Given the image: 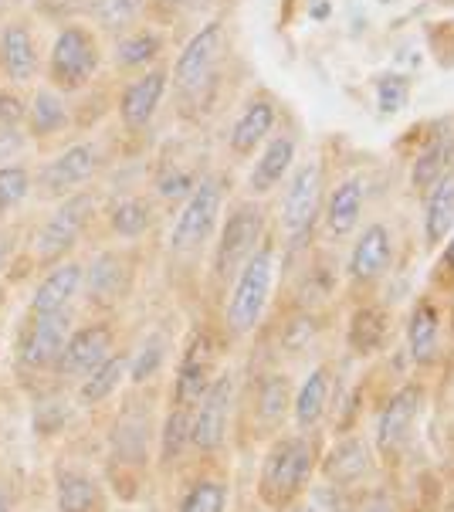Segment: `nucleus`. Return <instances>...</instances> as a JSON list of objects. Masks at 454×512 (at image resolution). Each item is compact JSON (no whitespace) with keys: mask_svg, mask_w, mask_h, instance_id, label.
<instances>
[{"mask_svg":"<svg viewBox=\"0 0 454 512\" xmlns=\"http://www.w3.org/2000/svg\"><path fill=\"white\" fill-rule=\"evenodd\" d=\"M360 512H397V502L390 499L387 492H373V496L363 502Z\"/></svg>","mask_w":454,"mask_h":512,"instance_id":"obj_48","label":"nucleus"},{"mask_svg":"<svg viewBox=\"0 0 454 512\" xmlns=\"http://www.w3.org/2000/svg\"><path fill=\"white\" fill-rule=\"evenodd\" d=\"M407 353L417 367L438 360L441 353V312L431 299H421L407 316Z\"/></svg>","mask_w":454,"mask_h":512,"instance_id":"obj_29","label":"nucleus"},{"mask_svg":"<svg viewBox=\"0 0 454 512\" xmlns=\"http://www.w3.org/2000/svg\"><path fill=\"white\" fill-rule=\"evenodd\" d=\"M302 512H349L346 492L333 489V485H312L302 496Z\"/></svg>","mask_w":454,"mask_h":512,"instance_id":"obj_42","label":"nucleus"},{"mask_svg":"<svg viewBox=\"0 0 454 512\" xmlns=\"http://www.w3.org/2000/svg\"><path fill=\"white\" fill-rule=\"evenodd\" d=\"M221 48H224V24L221 21L204 24V28L183 45L177 65H173V82H177V89L197 92L200 85L207 82V75H211Z\"/></svg>","mask_w":454,"mask_h":512,"instance_id":"obj_19","label":"nucleus"},{"mask_svg":"<svg viewBox=\"0 0 454 512\" xmlns=\"http://www.w3.org/2000/svg\"><path fill=\"white\" fill-rule=\"evenodd\" d=\"M99 68V48L85 28H65L51 45V78L61 89H82Z\"/></svg>","mask_w":454,"mask_h":512,"instance_id":"obj_16","label":"nucleus"},{"mask_svg":"<svg viewBox=\"0 0 454 512\" xmlns=\"http://www.w3.org/2000/svg\"><path fill=\"white\" fill-rule=\"evenodd\" d=\"M373 465H377V455H373L370 441L346 431V435H339L333 445H329V451H322L319 475L326 485L346 492V489H353V485H360L363 479H370Z\"/></svg>","mask_w":454,"mask_h":512,"instance_id":"obj_14","label":"nucleus"},{"mask_svg":"<svg viewBox=\"0 0 454 512\" xmlns=\"http://www.w3.org/2000/svg\"><path fill=\"white\" fill-rule=\"evenodd\" d=\"M234 407H238V377L231 370H221L190 411V451L197 458H217L227 448Z\"/></svg>","mask_w":454,"mask_h":512,"instance_id":"obj_6","label":"nucleus"},{"mask_svg":"<svg viewBox=\"0 0 454 512\" xmlns=\"http://www.w3.org/2000/svg\"><path fill=\"white\" fill-rule=\"evenodd\" d=\"M231 506V485L217 472H197L177 496L173 512H227Z\"/></svg>","mask_w":454,"mask_h":512,"instance_id":"obj_32","label":"nucleus"},{"mask_svg":"<svg viewBox=\"0 0 454 512\" xmlns=\"http://www.w3.org/2000/svg\"><path fill=\"white\" fill-rule=\"evenodd\" d=\"M156 455V411L146 387H133L116 407L106 431V489L119 502L143 496L146 472Z\"/></svg>","mask_w":454,"mask_h":512,"instance_id":"obj_1","label":"nucleus"},{"mask_svg":"<svg viewBox=\"0 0 454 512\" xmlns=\"http://www.w3.org/2000/svg\"><path fill=\"white\" fill-rule=\"evenodd\" d=\"M454 231V167L424 194V238L427 245H441Z\"/></svg>","mask_w":454,"mask_h":512,"instance_id":"obj_31","label":"nucleus"},{"mask_svg":"<svg viewBox=\"0 0 454 512\" xmlns=\"http://www.w3.org/2000/svg\"><path fill=\"white\" fill-rule=\"evenodd\" d=\"M217 360H221V346H217V336L211 329L207 326L190 329L187 340L180 346V353H177V367H173L170 404L194 411L200 397L207 394V387L214 384V377L221 373Z\"/></svg>","mask_w":454,"mask_h":512,"instance_id":"obj_8","label":"nucleus"},{"mask_svg":"<svg viewBox=\"0 0 454 512\" xmlns=\"http://www.w3.org/2000/svg\"><path fill=\"white\" fill-rule=\"evenodd\" d=\"M272 289H275V245L265 241L241 265V272L234 275L231 289H227L224 333L231 340H244V336H251L261 326L268 302H272Z\"/></svg>","mask_w":454,"mask_h":512,"instance_id":"obj_4","label":"nucleus"},{"mask_svg":"<svg viewBox=\"0 0 454 512\" xmlns=\"http://www.w3.org/2000/svg\"><path fill=\"white\" fill-rule=\"evenodd\" d=\"M194 187H197V177L187 170H163L160 180H156V194H160L163 201H187Z\"/></svg>","mask_w":454,"mask_h":512,"instance_id":"obj_43","label":"nucleus"},{"mask_svg":"<svg viewBox=\"0 0 454 512\" xmlns=\"http://www.w3.org/2000/svg\"><path fill=\"white\" fill-rule=\"evenodd\" d=\"M292 380L282 370H261L251 380V418L258 428L278 431L292 414Z\"/></svg>","mask_w":454,"mask_h":512,"instance_id":"obj_22","label":"nucleus"},{"mask_svg":"<svg viewBox=\"0 0 454 512\" xmlns=\"http://www.w3.org/2000/svg\"><path fill=\"white\" fill-rule=\"evenodd\" d=\"M7 255H11V241H7V234L0 231V268L7 265Z\"/></svg>","mask_w":454,"mask_h":512,"instance_id":"obj_50","label":"nucleus"},{"mask_svg":"<svg viewBox=\"0 0 454 512\" xmlns=\"http://www.w3.org/2000/svg\"><path fill=\"white\" fill-rule=\"evenodd\" d=\"M363 204H366V184L363 177H346L339 180L333 187V194H329L326 201V231L333 234V238H346V234H353L360 228V218H363Z\"/></svg>","mask_w":454,"mask_h":512,"instance_id":"obj_28","label":"nucleus"},{"mask_svg":"<svg viewBox=\"0 0 454 512\" xmlns=\"http://www.w3.org/2000/svg\"><path fill=\"white\" fill-rule=\"evenodd\" d=\"M139 7H143V0H92L89 11L102 28L119 31L139 14Z\"/></svg>","mask_w":454,"mask_h":512,"instance_id":"obj_41","label":"nucleus"},{"mask_svg":"<svg viewBox=\"0 0 454 512\" xmlns=\"http://www.w3.org/2000/svg\"><path fill=\"white\" fill-rule=\"evenodd\" d=\"M319 438L316 431H295V435H275L258 465V502L268 512H288L299 506L312 479L319 475Z\"/></svg>","mask_w":454,"mask_h":512,"instance_id":"obj_2","label":"nucleus"},{"mask_svg":"<svg viewBox=\"0 0 454 512\" xmlns=\"http://www.w3.org/2000/svg\"><path fill=\"white\" fill-rule=\"evenodd\" d=\"M265 245V211L258 201H238L224 214L221 231L214 241L211 255V275L217 285L234 282L241 265L248 262L255 251Z\"/></svg>","mask_w":454,"mask_h":512,"instance_id":"obj_5","label":"nucleus"},{"mask_svg":"<svg viewBox=\"0 0 454 512\" xmlns=\"http://www.w3.org/2000/svg\"><path fill=\"white\" fill-rule=\"evenodd\" d=\"M454 167V136H438L427 150L414 160V170H410V184L414 190L427 194L438 180Z\"/></svg>","mask_w":454,"mask_h":512,"instance_id":"obj_37","label":"nucleus"},{"mask_svg":"<svg viewBox=\"0 0 454 512\" xmlns=\"http://www.w3.org/2000/svg\"><path fill=\"white\" fill-rule=\"evenodd\" d=\"M109 228L122 241H139L153 228V204L146 197H119L109 207Z\"/></svg>","mask_w":454,"mask_h":512,"instance_id":"obj_36","label":"nucleus"},{"mask_svg":"<svg viewBox=\"0 0 454 512\" xmlns=\"http://www.w3.org/2000/svg\"><path fill=\"white\" fill-rule=\"evenodd\" d=\"M190 455H194V451H190V411L187 407L167 404L163 418L156 421L153 465L160 468V472H173V468H180Z\"/></svg>","mask_w":454,"mask_h":512,"instance_id":"obj_24","label":"nucleus"},{"mask_svg":"<svg viewBox=\"0 0 454 512\" xmlns=\"http://www.w3.org/2000/svg\"><path fill=\"white\" fill-rule=\"evenodd\" d=\"M295 167V140L292 136H272L265 143V150L258 153L255 167H251V177H248V190L255 197L261 194H272V190L282 184V180L292 173Z\"/></svg>","mask_w":454,"mask_h":512,"instance_id":"obj_27","label":"nucleus"},{"mask_svg":"<svg viewBox=\"0 0 454 512\" xmlns=\"http://www.w3.org/2000/svg\"><path fill=\"white\" fill-rule=\"evenodd\" d=\"M75 326H78V309L48 312V316L24 312L21 326H17V333H14V346H11V360H14L17 377L45 380V387L55 390L58 357H61V350H65V343Z\"/></svg>","mask_w":454,"mask_h":512,"instance_id":"obj_3","label":"nucleus"},{"mask_svg":"<svg viewBox=\"0 0 454 512\" xmlns=\"http://www.w3.org/2000/svg\"><path fill=\"white\" fill-rule=\"evenodd\" d=\"M275 119H278V109L268 95L251 99L231 126V150L238 156H251L261 143H268V136H272V129H275Z\"/></svg>","mask_w":454,"mask_h":512,"instance_id":"obj_26","label":"nucleus"},{"mask_svg":"<svg viewBox=\"0 0 454 512\" xmlns=\"http://www.w3.org/2000/svg\"><path fill=\"white\" fill-rule=\"evenodd\" d=\"M319 211H322V170L316 160H309L292 170L288 187H285L282 231H285L288 245L299 248L309 241V234L319 221Z\"/></svg>","mask_w":454,"mask_h":512,"instance_id":"obj_11","label":"nucleus"},{"mask_svg":"<svg viewBox=\"0 0 454 512\" xmlns=\"http://www.w3.org/2000/svg\"><path fill=\"white\" fill-rule=\"evenodd\" d=\"M170 343L163 333H150L136 350H129V387H150L167 367Z\"/></svg>","mask_w":454,"mask_h":512,"instance_id":"obj_34","label":"nucleus"},{"mask_svg":"<svg viewBox=\"0 0 454 512\" xmlns=\"http://www.w3.org/2000/svg\"><path fill=\"white\" fill-rule=\"evenodd\" d=\"M0 65L14 82H28L34 75V41L24 24H7L0 34Z\"/></svg>","mask_w":454,"mask_h":512,"instance_id":"obj_35","label":"nucleus"},{"mask_svg":"<svg viewBox=\"0 0 454 512\" xmlns=\"http://www.w3.org/2000/svg\"><path fill=\"white\" fill-rule=\"evenodd\" d=\"M424 404V390L417 384H404L397 387L394 394L383 401L377 424H373V455L377 458H397L400 448L407 445L410 431H414V421L421 414Z\"/></svg>","mask_w":454,"mask_h":512,"instance_id":"obj_13","label":"nucleus"},{"mask_svg":"<svg viewBox=\"0 0 454 512\" xmlns=\"http://www.w3.org/2000/svg\"><path fill=\"white\" fill-rule=\"evenodd\" d=\"M387 336H390L387 309H380V306L353 309L349 326H346V346L356 353V357H377L383 346H387Z\"/></svg>","mask_w":454,"mask_h":512,"instance_id":"obj_30","label":"nucleus"},{"mask_svg":"<svg viewBox=\"0 0 454 512\" xmlns=\"http://www.w3.org/2000/svg\"><path fill=\"white\" fill-rule=\"evenodd\" d=\"M390 265H394V234L380 221L366 224L363 234L356 238L353 251H349V265H346L349 282L373 285L390 272Z\"/></svg>","mask_w":454,"mask_h":512,"instance_id":"obj_20","label":"nucleus"},{"mask_svg":"<svg viewBox=\"0 0 454 512\" xmlns=\"http://www.w3.org/2000/svg\"><path fill=\"white\" fill-rule=\"evenodd\" d=\"M78 407L72 397H65V390H48L45 397L31 404V428L41 441H55L65 435V428L72 424Z\"/></svg>","mask_w":454,"mask_h":512,"instance_id":"obj_33","label":"nucleus"},{"mask_svg":"<svg viewBox=\"0 0 454 512\" xmlns=\"http://www.w3.org/2000/svg\"><path fill=\"white\" fill-rule=\"evenodd\" d=\"M95 170H99V150L92 143H75L41 167L38 187L45 190V197H58L61 201V197L75 194V190H85V184L95 177Z\"/></svg>","mask_w":454,"mask_h":512,"instance_id":"obj_18","label":"nucleus"},{"mask_svg":"<svg viewBox=\"0 0 454 512\" xmlns=\"http://www.w3.org/2000/svg\"><path fill=\"white\" fill-rule=\"evenodd\" d=\"M21 150H24L21 129H0V167H7V160H14Z\"/></svg>","mask_w":454,"mask_h":512,"instance_id":"obj_46","label":"nucleus"},{"mask_svg":"<svg viewBox=\"0 0 454 512\" xmlns=\"http://www.w3.org/2000/svg\"><path fill=\"white\" fill-rule=\"evenodd\" d=\"M51 499L55 512H109L106 482L82 465L58 462L51 468Z\"/></svg>","mask_w":454,"mask_h":512,"instance_id":"obj_15","label":"nucleus"},{"mask_svg":"<svg viewBox=\"0 0 454 512\" xmlns=\"http://www.w3.org/2000/svg\"><path fill=\"white\" fill-rule=\"evenodd\" d=\"M4 306H7V292H4V285H0V312H4Z\"/></svg>","mask_w":454,"mask_h":512,"instance_id":"obj_51","label":"nucleus"},{"mask_svg":"<svg viewBox=\"0 0 454 512\" xmlns=\"http://www.w3.org/2000/svg\"><path fill=\"white\" fill-rule=\"evenodd\" d=\"M126 384H129V350L119 346L102 367H95L89 377H82L72 387V401L78 411H99L109 401H116L119 390Z\"/></svg>","mask_w":454,"mask_h":512,"instance_id":"obj_21","label":"nucleus"},{"mask_svg":"<svg viewBox=\"0 0 454 512\" xmlns=\"http://www.w3.org/2000/svg\"><path fill=\"white\" fill-rule=\"evenodd\" d=\"M119 350V333H116V323L109 316H95V319H85L72 329L68 336L65 350L58 357V367H55V384L65 390V387H75L82 377H89L95 367H102L112 353Z\"/></svg>","mask_w":454,"mask_h":512,"instance_id":"obj_10","label":"nucleus"},{"mask_svg":"<svg viewBox=\"0 0 454 512\" xmlns=\"http://www.w3.org/2000/svg\"><path fill=\"white\" fill-rule=\"evenodd\" d=\"M224 211V180L200 177L170 228V255H194L211 241Z\"/></svg>","mask_w":454,"mask_h":512,"instance_id":"obj_9","label":"nucleus"},{"mask_svg":"<svg viewBox=\"0 0 454 512\" xmlns=\"http://www.w3.org/2000/svg\"><path fill=\"white\" fill-rule=\"evenodd\" d=\"M329 404H333V370L322 363V367H312L305 373L299 390L292 394V414L288 418H292L295 431H316L329 414Z\"/></svg>","mask_w":454,"mask_h":512,"instance_id":"obj_23","label":"nucleus"},{"mask_svg":"<svg viewBox=\"0 0 454 512\" xmlns=\"http://www.w3.org/2000/svg\"><path fill=\"white\" fill-rule=\"evenodd\" d=\"M28 116L21 99H14L11 92H0V129H21V119Z\"/></svg>","mask_w":454,"mask_h":512,"instance_id":"obj_45","label":"nucleus"},{"mask_svg":"<svg viewBox=\"0 0 454 512\" xmlns=\"http://www.w3.org/2000/svg\"><path fill=\"white\" fill-rule=\"evenodd\" d=\"M441 262L448 265V272H454V231H451L448 245H444V258H441Z\"/></svg>","mask_w":454,"mask_h":512,"instance_id":"obj_49","label":"nucleus"},{"mask_svg":"<svg viewBox=\"0 0 454 512\" xmlns=\"http://www.w3.org/2000/svg\"><path fill=\"white\" fill-rule=\"evenodd\" d=\"M95 214V197L92 190H75V194L61 197L55 211L41 221L38 234H34V258L41 268H51L58 262H68V255L82 241L85 228H89Z\"/></svg>","mask_w":454,"mask_h":512,"instance_id":"obj_7","label":"nucleus"},{"mask_svg":"<svg viewBox=\"0 0 454 512\" xmlns=\"http://www.w3.org/2000/svg\"><path fill=\"white\" fill-rule=\"evenodd\" d=\"M0 512H17V485L7 472H0Z\"/></svg>","mask_w":454,"mask_h":512,"instance_id":"obj_47","label":"nucleus"},{"mask_svg":"<svg viewBox=\"0 0 454 512\" xmlns=\"http://www.w3.org/2000/svg\"><path fill=\"white\" fill-rule=\"evenodd\" d=\"M28 123H31V136H55L68 126V109L61 102V95L51 89H41L34 95L31 109H28Z\"/></svg>","mask_w":454,"mask_h":512,"instance_id":"obj_38","label":"nucleus"},{"mask_svg":"<svg viewBox=\"0 0 454 512\" xmlns=\"http://www.w3.org/2000/svg\"><path fill=\"white\" fill-rule=\"evenodd\" d=\"M163 92H167V72H160V68L136 78L119 99V116H122V123H126V129L136 133V129L150 126V119L156 116V109H160V102H163Z\"/></svg>","mask_w":454,"mask_h":512,"instance_id":"obj_25","label":"nucleus"},{"mask_svg":"<svg viewBox=\"0 0 454 512\" xmlns=\"http://www.w3.org/2000/svg\"><path fill=\"white\" fill-rule=\"evenodd\" d=\"M129 289H133V265L122 251H99L85 262V279H82V302L92 312H102L109 316L119 302L129 299Z\"/></svg>","mask_w":454,"mask_h":512,"instance_id":"obj_12","label":"nucleus"},{"mask_svg":"<svg viewBox=\"0 0 454 512\" xmlns=\"http://www.w3.org/2000/svg\"><path fill=\"white\" fill-rule=\"evenodd\" d=\"M31 187H34V177H31L28 167H21V163H7V167H0V218L28 201Z\"/></svg>","mask_w":454,"mask_h":512,"instance_id":"obj_39","label":"nucleus"},{"mask_svg":"<svg viewBox=\"0 0 454 512\" xmlns=\"http://www.w3.org/2000/svg\"><path fill=\"white\" fill-rule=\"evenodd\" d=\"M160 48H163L160 34H153V31H136V34H129V38H122V41H119L116 62H119L122 68L146 65V62H153V58L160 55Z\"/></svg>","mask_w":454,"mask_h":512,"instance_id":"obj_40","label":"nucleus"},{"mask_svg":"<svg viewBox=\"0 0 454 512\" xmlns=\"http://www.w3.org/2000/svg\"><path fill=\"white\" fill-rule=\"evenodd\" d=\"M407 95H410L407 78L387 75V78H380V85H377V106L380 112H400L407 106Z\"/></svg>","mask_w":454,"mask_h":512,"instance_id":"obj_44","label":"nucleus"},{"mask_svg":"<svg viewBox=\"0 0 454 512\" xmlns=\"http://www.w3.org/2000/svg\"><path fill=\"white\" fill-rule=\"evenodd\" d=\"M82 279H85V262H75V258L45 268L41 282L31 289L28 309H24V312L48 316V312L78 309V299H82Z\"/></svg>","mask_w":454,"mask_h":512,"instance_id":"obj_17","label":"nucleus"}]
</instances>
